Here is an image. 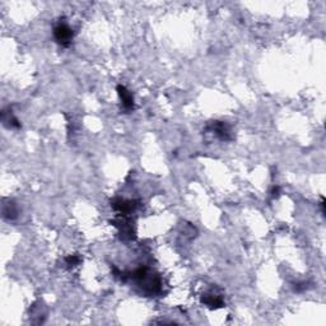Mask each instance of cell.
<instances>
[{"label":"cell","mask_w":326,"mask_h":326,"mask_svg":"<svg viewBox=\"0 0 326 326\" xmlns=\"http://www.w3.org/2000/svg\"><path fill=\"white\" fill-rule=\"evenodd\" d=\"M129 275L130 279L135 280L139 287L143 289V292L148 296L157 294L162 289V282H160L159 276L157 274L150 273L149 269L146 266H139L133 273H129Z\"/></svg>","instance_id":"cell-1"},{"label":"cell","mask_w":326,"mask_h":326,"mask_svg":"<svg viewBox=\"0 0 326 326\" xmlns=\"http://www.w3.org/2000/svg\"><path fill=\"white\" fill-rule=\"evenodd\" d=\"M73 36H74V32H73L72 28L69 27L67 22L60 20V22L54 27V39L56 40L60 46L68 47L72 42Z\"/></svg>","instance_id":"cell-2"},{"label":"cell","mask_w":326,"mask_h":326,"mask_svg":"<svg viewBox=\"0 0 326 326\" xmlns=\"http://www.w3.org/2000/svg\"><path fill=\"white\" fill-rule=\"evenodd\" d=\"M111 207L122 216H127V214L133 213L134 210L139 207V200H126L121 199V198H115L113 200H111Z\"/></svg>","instance_id":"cell-3"},{"label":"cell","mask_w":326,"mask_h":326,"mask_svg":"<svg viewBox=\"0 0 326 326\" xmlns=\"http://www.w3.org/2000/svg\"><path fill=\"white\" fill-rule=\"evenodd\" d=\"M207 130L212 131L221 140H231V126L224 121H212L207 126Z\"/></svg>","instance_id":"cell-4"},{"label":"cell","mask_w":326,"mask_h":326,"mask_svg":"<svg viewBox=\"0 0 326 326\" xmlns=\"http://www.w3.org/2000/svg\"><path fill=\"white\" fill-rule=\"evenodd\" d=\"M200 301H202V303H204L205 306H208L212 309L221 308V307L224 306V301L222 298V296L217 292H214V290H209L208 293H204Z\"/></svg>","instance_id":"cell-5"},{"label":"cell","mask_w":326,"mask_h":326,"mask_svg":"<svg viewBox=\"0 0 326 326\" xmlns=\"http://www.w3.org/2000/svg\"><path fill=\"white\" fill-rule=\"evenodd\" d=\"M116 91L120 97V101H121L122 108H124L125 111L134 110L135 102H134V97L133 94H131V92H130L125 86H121V84H119V86L116 87Z\"/></svg>","instance_id":"cell-6"},{"label":"cell","mask_w":326,"mask_h":326,"mask_svg":"<svg viewBox=\"0 0 326 326\" xmlns=\"http://www.w3.org/2000/svg\"><path fill=\"white\" fill-rule=\"evenodd\" d=\"M113 223H115V226L119 228L121 238H124V240H134V237H135V236H134L133 226H131L130 221L122 219V221L113 222Z\"/></svg>","instance_id":"cell-7"},{"label":"cell","mask_w":326,"mask_h":326,"mask_svg":"<svg viewBox=\"0 0 326 326\" xmlns=\"http://www.w3.org/2000/svg\"><path fill=\"white\" fill-rule=\"evenodd\" d=\"M2 120H3V124L6 125V126L12 127V129H20L21 127L20 120L14 116L11 107L4 108V110L2 111Z\"/></svg>","instance_id":"cell-8"},{"label":"cell","mask_w":326,"mask_h":326,"mask_svg":"<svg viewBox=\"0 0 326 326\" xmlns=\"http://www.w3.org/2000/svg\"><path fill=\"white\" fill-rule=\"evenodd\" d=\"M18 216V208L13 200L4 202L3 204V217L7 221H13Z\"/></svg>","instance_id":"cell-9"},{"label":"cell","mask_w":326,"mask_h":326,"mask_svg":"<svg viewBox=\"0 0 326 326\" xmlns=\"http://www.w3.org/2000/svg\"><path fill=\"white\" fill-rule=\"evenodd\" d=\"M80 263V257L78 255H69L68 257H65V264L68 265V268H74L78 264Z\"/></svg>","instance_id":"cell-10"},{"label":"cell","mask_w":326,"mask_h":326,"mask_svg":"<svg viewBox=\"0 0 326 326\" xmlns=\"http://www.w3.org/2000/svg\"><path fill=\"white\" fill-rule=\"evenodd\" d=\"M279 194H280V188H279V186H274V188L271 189V191H270L271 199H276V198L279 197Z\"/></svg>","instance_id":"cell-11"}]
</instances>
